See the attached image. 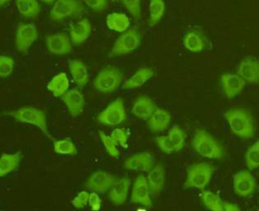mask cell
I'll use <instances>...</instances> for the list:
<instances>
[{"label":"cell","mask_w":259,"mask_h":211,"mask_svg":"<svg viewBox=\"0 0 259 211\" xmlns=\"http://www.w3.org/2000/svg\"><path fill=\"white\" fill-rule=\"evenodd\" d=\"M246 166L252 171L259 166V142L256 141L250 148H248L245 155Z\"/></svg>","instance_id":"836d02e7"},{"label":"cell","mask_w":259,"mask_h":211,"mask_svg":"<svg viewBox=\"0 0 259 211\" xmlns=\"http://www.w3.org/2000/svg\"><path fill=\"white\" fill-rule=\"evenodd\" d=\"M116 180L117 177L112 175L111 173L105 171H97L90 176L85 186L90 191L104 194L109 191Z\"/></svg>","instance_id":"8fae6325"},{"label":"cell","mask_w":259,"mask_h":211,"mask_svg":"<svg viewBox=\"0 0 259 211\" xmlns=\"http://www.w3.org/2000/svg\"><path fill=\"white\" fill-rule=\"evenodd\" d=\"M92 31L91 22L83 18L70 27V39L75 45L83 44L89 38Z\"/></svg>","instance_id":"ffe728a7"},{"label":"cell","mask_w":259,"mask_h":211,"mask_svg":"<svg viewBox=\"0 0 259 211\" xmlns=\"http://www.w3.org/2000/svg\"><path fill=\"white\" fill-rule=\"evenodd\" d=\"M131 201L134 204H140L148 208L152 206L150 189L147 178L143 175L139 176L134 182L131 194Z\"/></svg>","instance_id":"7c38bea8"},{"label":"cell","mask_w":259,"mask_h":211,"mask_svg":"<svg viewBox=\"0 0 259 211\" xmlns=\"http://www.w3.org/2000/svg\"><path fill=\"white\" fill-rule=\"evenodd\" d=\"M185 48L191 53H200L205 47V40L203 36L196 31L187 32L183 38Z\"/></svg>","instance_id":"f1b7e54d"},{"label":"cell","mask_w":259,"mask_h":211,"mask_svg":"<svg viewBox=\"0 0 259 211\" xmlns=\"http://www.w3.org/2000/svg\"><path fill=\"white\" fill-rule=\"evenodd\" d=\"M113 140L116 143L117 145H120L122 148H127V135L123 129H116L112 132L110 135Z\"/></svg>","instance_id":"74e56055"},{"label":"cell","mask_w":259,"mask_h":211,"mask_svg":"<svg viewBox=\"0 0 259 211\" xmlns=\"http://www.w3.org/2000/svg\"><path fill=\"white\" fill-rule=\"evenodd\" d=\"M19 123H27L34 125L38 128L41 132L47 136H50L48 131V121L45 113L41 109H36L35 107L24 106L14 111L7 113Z\"/></svg>","instance_id":"3957f363"},{"label":"cell","mask_w":259,"mask_h":211,"mask_svg":"<svg viewBox=\"0 0 259 211\" xmlns=\"http://www.w3.org/2000/svg\"><path fill=\"white\" fill-rule=\"evenodd\" d=\"M83 2L95 12L104 11L108 5V0H83Z\"/></svg>","instance_id":"ab89813d"},{"label":"cell","mask_w":259,"mask_h":211,"mask_svg":"<svg viewBox=\"0 0 259 211\" xmlns=\"http://www.w3.org/2000/svg\"><path fill=\"white\" fill-rule=\"evenodd\" d=\"M257 182L252 173L248 171H240L234 176V190L236 195L248 197L254 193Z\"/></svg>","instance_id":"30bf717a"},{"label":"cell","mask_w":259,"mask_h":211,"mask_svg":"<svg viewBox=\"0 0 259 211\" xmlns=\"http://www.w3.org/2000/svg\"><path fill=\"white\" fill-rule=\"evenodd\" d=\"M156 143H157V146L159 147L160 149L165 153L167 154H170L174 152L173 151L171 146H170V143H169L168 139L166 136H159L156 138Z\"/></svg>","instance_id":"60d3db41"},{"label":"cell","mask_w":259,"mask_h":211,"mask_svg":"<svg viewBox=\"0 0 259 211\" xmlns=\"http://www.w3.org/2000/svg\"><path fill=\"white\" fill-rule=\"evenodd\" d=\"M11 0H0V7H3L7 5L8 3L10 2Z\"/></svg>","instance_id":"ee69618b"},{"label":"cell","mask_w":259,"mask_h":211,"mask_svg":"<svg viewBox=\"0 0 259 211\" xmlns=\"http://www.w3.org/2000/svg\"><path fill=\"white\" fill-rule=\"evenodd\" d=\"M192 146L197 153L203 157L211 159H222L225 157V149L219 141L205 130L196 131Z\"/></svg>","instance_id":"7a4b0ae2"},{"label":"cell","mask_w":259,"mask_h":211,"mask_svg":"<svg viewBox=\"0 0 259 211\" xmlns=\"http://www.w3.org/2000/svg\"><path fill=\"white\" fill-rule=\"evenodd\" d=\"M55 152L61 155H75L77 148L70 139L56 140L53 142Z\"/></svg>","instance_id":"d6a6232c"},{"label":"cell","mask_w":259,"mask_h":211,"mask_svg":"<svg viewBox=\"0 0 259 211\" xmlns=\"http://www.w3.org/2000/svg\"><path fill=\"white\" fill-rule=\"evenodd\" d=\"M141 44V35L139 30L133 27L122 32L114 43L109 57H115L130 54L136 50Z\"/></svg>","instance_id":"8992f818"},{"label":"cell","mask_w":259,"mask_h":211,"mask_svg":"<svg viewBox=\"0 0 259 211\" xmlns=\"http://www.w3.org/2000/svg\"><path fill=\"white\" fill-rule=\"evenodd\" d=\"M111 1H116V0H111Z\"/></svg>","instance_id":"bcb514c9"},{"label":"cell","mask_w":259,"mask_h":211,"mask_svg":"<svg viewBox=\"0 0 259 211\" xmlns=\"http://www.w3.org/2000/svg\"><path fill=\"white\" fill-rule=\"evenodd\" d=\"M42 2L46 3V4H52L54 2L55 0H41Z\"/></svg>","instance_id":"f6af8a7d"},{"label":"cell","mask_w":259,"mask_h":211,"mask_svg":"<svg viewBox=\"0 0 259 211\" xmlns=\"http://www.w3.org/2000/svg\"><path fill=\"white\" fill-rule=\"evenodd\" d=\"M166 10L164 0H150L149 2V19L148 24L151 27L159 23Z\"/></svg>","instance_id":"f546056e"},{"label":"cell","mask_w":259,"mask_h":211,"mask_svg":"<svg viewBox=\"0 0 259 211\" xmlns=\"http://www.w3.org/2000/svg\"><path fill=\"white\" fill-rule=\"evenodd\" d=\"M166 137L174 152H179L184 147L186 134L178 125H174L169 130L168 135Z\"/></svg>","instance_id":"4dcf8cb0"},{"label":"cell","mask_w":259,"mask_h":211,"mask_svg":"<svg viewBox=\"0 0 259 211\" xmlns=\"http://www.w3.org/2000/svg\"><path fill=\"white\" fill-rule=\"evenodd\" d=\"M221 79L224 94L230 100L239 96L246 87V82L238 74L225 73Z\"/></svg>","instance_id":"5bb4252c"},{"label":"cell","mask_w":259,"mask_h":211,"mask_svg":"<svg viewBox=\"0 0 259 211\" xmlns=\"http://www.w3.org/2000/svg\"><path fill=\"white\" fill-rule=\"evenodd\" d=\"M123 80V74L115 66H108L99 72L94 81L95 88L101 94H111L118 90Z\"/></svg>","instance_id":"277c9868"},{"label":"cell","mask_w":259,"mask_h":211,"mask_svg":"<svg viewBox=\"0 0 259 211\" xmlns=\"http://www.w3.org/2000/svg\"><path fill=\"white\" fill-rule=\"evenodd\" d=\"M38 38V31L34 23H20L17 27L15 47L18 52L26 54Z\"/></svg>","instance_id":"9c48e42d"},{"label":"cell","mask_w":259,"mask_h":211,"mask_svg":"<svg viewBox=\"0 0 259 211\" xmlns=\"http://www.w3.org/2000/svg\"><path fill=\"white\" fill-rule=\"evenodd\" d=\"M156 109L157 106L152 99L148 96H143L135 100L133 105L132 113L137 118L143 120H148Z\"/></svg>","instance_id":"7402d4cb"},{"label":"cell","mask_w":259,"mask_h":211,"mask_svg":"<svg viewBox=\"0 0 259 211\" xmlns=\"http://www.w3.org/2000/svg\"><path fill=\"white\" fill-rule=\"evenodd\" d=\"M171 120V116L165 109L157 108L148 119V127L151 131L160 133L168 128Z\"/></svg>","instance_id":"44dd1931"},{"label":"cell","mask_w":259,"mask_h":211,"mask_svg":"<svg viewBox=\"0 0 259 211\" xmlns=\"http://www.w3.org/2000/svg\"><path fill=\"white\" fill-rule=\"evenodd\" d=\"M88 203L92 210H100L101 208V199L96 192L92 191V193L90 194Z\"/></svg>","instance_id":"b9f144b4"},{"label":"cell","mask_w":259,"mask_h":211,"mask_svg":"<svg viewBox=\"0 0 259 211\" xmlns=\"http://www.w3.org/2000/svg\"><path fill=\"white\" fill-rule=\"evenodd\" d=\"M131 186V180L127 177L117 178L111 188L109 189V197L115 205H122L126 202Z\"/></svg>","instance_id":"ac0fdd59"},{"label":"cell","mask_w":259,"mask_h":211,"mask_svg":"<svg viewBox=\"0 0 259 211\" xmlns=\"http://www.w3.org/2000/svg\"><path fill=\"white\" fill-rule=\"evenodd\" d=\"M106 24L109 29L115 32H123L128 29L130 20L125 14L114 12L108 15L106 18Z\"/></svg>","instance_id":"4316f807"},{"label":"cell","mask_w":259,"mask_h":211,"mask_svg":"<svg viewBox=\"0 0 259 211\" xmlns=\"http://www.w3.org/2000/svg\"><path fill=\"white\" fill-rule=\"evenodd\" d=\"M154 159L148 152H139L126 159L123 167L130 171H139L148 173L153 167Z\"/></svg>","instance_id":"2e32d148"},{"label":"cell","mask_w":259,"mask_h":211,"mask_svg":"<svg viewBox=\"0 0 259 211\" xmlns=\"http://www.w3.org/2000/svg\"><path fill=\"white\" fill-rule=\"evenodd\" d=\"M15 62L14 58L9 56H0V77L7 78L14 71Z\"/></svg>","instance_id":"e575fe53"},{"label":"cell","mask_w":259,"mask_h":211,"mask_svg":"<svg viewBox=\"0 0 259 211\" xmlns=\"http://www.w3.org/2000/svg\"><path fill=\"white\" fill-rule=\"evenodd\" d=\"M22 160L21 152L9 154L4 153L0 157V178L9 175V173L18 170Z\"/></svg>","instance_id":"d4e9b609"},{"label":"cell","mask_w":259,"mask_h":211,"mask_svg":"<svg viewBox=\"0 0 259 211\" xmlns=\"http://www.w3.org/2000/svg\"><path fill=\"white\" fill-rule=\"evenodd\" d=\"M84 5L80 0H56L51 9L50 18L59 22L66 18L80 16L84 12Z\"/></svg>","instance_id":"52a82bcc"},{"label":"cell","mask_w":259,"mask_h":211,"mask_svg":"<svg viewBox=\"0 0 259 211\" xmlns=\"http://www.w3.org/2000/svg\"><path fill=\"white\" fill-rule=\"evenodd\" d=\"M70 87V81L66 73L60 72L55 75L48 84V90L55 97H62Z\"/></svg>","instance_id":"484cf974"},{"label":"cell","mask_w":259,"mask_h":211,"mask_svg":"<svg viewBox=\"0 0 259 211\" xmlns=\"http://www.w3.org/2000/svg\"><path fill=\"white\" fill-rule=\"evenodd\" d=\"M201 200L207 209L212 211H223V201L218 195L211 191H203Z\"/></svg>","instance_id":"1f68e13d"},{"label":"cell","mask_w":259,"mask_h":211,"mask_svg":"<svg viewBox=\"0 0 259 211\" xmlns=\"http://www.w3.org/2000/svg\"><path fill=\"white\" fill-rule=\"evenodd\" d=\"M127 12L134 18H139L141 15V0H122Z\"/></svg>","instance_id":"8d00e7d4"},{"label":"cell","mask_w":259,"mask_h":211,"mask_svg":"<svg viewBox=\"0 0 259 211\" xmlns=\"http://www.w3.org/2000/svg\"><path fill=\"white\" fill-rule=\"evenodd\" d=\"M237 74L247 83L257 84L259 81V63L256 58L245 57L239 65Z\"/></svg>","instance_id":"9a60e30c"},{"label":"cell","mask_w":259,"mask_h":211,"mask_svg":"<svg viewBox=\"0 0 259 211\" xmlns=\"http://www.w3.org/2000/svg\"><path fill=\"white\" fill-rule=\"evenodd\" d=\"M214 169L211 164L207 162L194 164L190 166L187 172V181L185 188H195L203 190L209 184Z\"/></svg>","instance_id":"5b68a950"},{"label":"cell","mask_w":259,"mask_h":211,"mask_svg":"<svg viewBox=\"0 0 259 211\" xmlns=\"http://www.w3.org/2000/svg\"><path fill=\"white\" fill-rule=\"evenodd\" d=\"M101 142L105 146V149L107 151L111 157H118L120 155V152L119 150L117 148V144L113 139L110 138V136H108L107 134H105L104 132H100L99 134Z\"/></svg>","instance_id":"d590c367"},{"label":"cell","mask_w":259,"mask_h":211,"mask_svg":"<svg viewBox=\"0 0 259 211\" xmlns=\"http://www.w3.org/2000/svg\"><path fill=\"white\" fill-rule=\"evenodd\" d=\"M125 107L122 99L118 98L108 105L98 116V121L102 124L114 127L126 120Z\"/></svg>","instance_id":"ba28073f"},{"label":"cell","mask_w":259,"mask_h":211,"mask_svg":"<svg viewBox=\"0 0 259 211\" xmlns=\"http://www.w3.org/2000/svg\"><path fill=\"white\" fill-rule=\"evenodd\" d=\"M90 194L87 191H80L72 200V204L76 209H83L87 206L89 200Z\"/></svg>","instance_id":"f35d334b"},{"label":"cell","mask_w":259,"mask_h":211,"mask_svg":"<svg viewBox=\"0 0 259 211\" xmlns=\"http://www.w3.org/2000/svg\"><path fill=\"white\" fill-rule=\"evenodd\" d=\"M48 50L56 56L69 54L72 51L70 37L65 32H57L49 35L46 39Z\"/></svg>","instance_id":"4fadbf2b"},{"label":"cell","mask_w":259,"mask_h":211,"mask_svg":"<svg viewBox=\"0 0 259 211\" xmlns=\"http://www.w3.org/2000/svg\"><path fill=\"white\" fill-rule=\"evenodd\" d=\"M15 4L18 13L23 18H36L41 13V7L37 0H16Z\"/></svg>","instance_id":"83f0119b"},{"label":"cell","mask_w":259,"mask_h":211,"mask_svg":"<svg viewBox=\"0 0 259 211\" xmlns=\"http://www.w3.org/2000/svg\"><path fill=\"white\" fill-rule=\"evenodd\" d=\"M230 131L233 134L243 139H249L253 137L255 125L253 118L249 112L241 108H234L225 112Z\"/></svg>","instance_id":"6da1fadb"},{"label":"cell","mask_w":259,"mask_h":211,"mask_svg":"<svg viewBox=\"0 0 259 211\" xmlns=\"http://www.w3.org/2000/svg\"><path fill=\"white\" fill-rule=\"evenodd\" d=\"M239 205L234 203L223 202V211H239L240 210Z\"/></svg>","instance_id":"7bdbcfd3"},{"label":"cell","mask_w":259,"mask_h":211,"mask_svg":"<svg viewBox=\"0 0 259 211\" xmlns=\"http://www.w3.org/2000/svg\"><path fill=\"white\" fill-rule=\"evenodd\" d=\"M153 70L150 68L139 69L134 75L123 82L122 88L123 90H134L143 87L146 82H148L153 76Z\"/></svg>","instance_id":"cb8c5ba5"},{"label":"cell","mask_w":259,"mask_h":211,"mask_svg":"<svg viewBox=\"0 0 259 211\" xmlns=\"http://www.w3.org/2000/svg\"><path fill=\"white\" fill-rule=\"evenodd\" d=\"M62 101L66 105L69 114L72 117H77L83 112L84 98L83 94L78 89H71L66 91L62 96Z\"/></svg>","instance_id":"e0dca14e"},{"label":"cell","mask_w":259,"mask_h":211,"mask_svg":"<svg viewBox=\"0 0 259 211\" xmlns=\"http://www.w3.org/2000/svg\"><path fill=\"white\" fill-rule=\"evenodd\" d=\"M73 81L78 87H84L89 81V73L87 65L80 60H71L69 62Z\"/></svg>","instance_id":"603a6c76"},{"label":"cell","mask_w":259,"mask_h":211,"mask_svg":"<svg viewBox=\"0 0 259 211\" xmlns=\"http://www.w3.org/2000/svg\"><path fill=\"white\" fill-rule=\"evenodd\" d=\"M146 178L152 197L159 195L166 182V173L162 164H158L154 167H152L148 172V177Z\"/></svg>","instance_id":"d6986e66"}]
</instances>
